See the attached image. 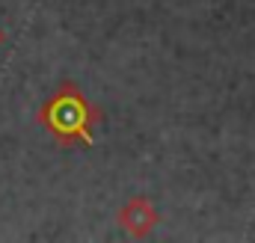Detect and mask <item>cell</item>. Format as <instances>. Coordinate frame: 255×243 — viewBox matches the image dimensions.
<instances>
[{
	"mask_svg": "<svg viewBox=\"0 0 255 243\" xmlns=\"http://www.w3.org/2000/svg\"><path fill=\"white\" fill-rule=\"evenodd\" d=\"M39 122L42 127L63 145H95V124L101 122V110L95 104L86 101V95L74 86V83H63L42 107H39Z\"/></svg>",
	"mask_w": 255,
	"mask_h": 243,
	"instance_id": "obj_1",
	"label": "cell"
},
{
	"mask_svg": "<svg viewBox=\"0 0 255 243\" xmlns=\"http://www.w3.org/2000/svg\"><path fill=\"white\" fill-rule=\"evenodd\" d=\"M119 226L130 238H145L157 226V211H154V205L145 196H136L119 211Z\"/></svg>",
	"mask_w": 255,
	"mask_h": 243,
	"instance_id": "obj_2",
	"label": "cell"
},
{
	"mask_svg": "<svg viewBox=\"0 0 255 243\" xmlns=\"http://www.w3.org/2000/svg\"><path fill=\"white\" fill-rule=\"evenodd\" d=\"M0 45H3V30H0Z\"/></svg>",
	"mask_w": 255,
	"mask_h": 243,
	"instance_id": "obj_3",
	"label": "cell"
}]
</instances>
